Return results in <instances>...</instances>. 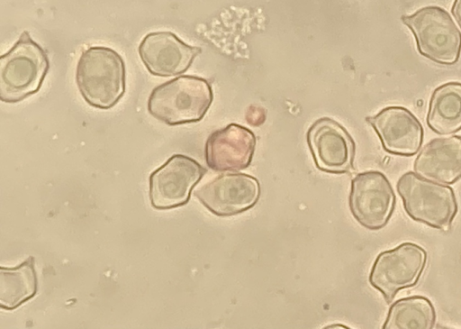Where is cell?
Instances as JSON below:
<instances>
[{
  "instance_id": "cell-1",
  "label": "cell",
  "mask_w": 461,
  "mask_h": 329,
  "mask_svg": "<svg viewBox=\"0 0 461 329\" xmlns=\"http://www.w3.org/2000/svg\"><path fill=\"white\" fill-rule=\"evenodd\" d=\"M76 82L88 105L109 109L118 103L125 91L123 59L111 48L89 47L78 59Z\"/></svg>"
},
{
  "instance_id": "cell-2",
  "label": "cell",
  "mask_w": 461,
  "mask_h": 329,
  "mask_svg": "<svg viewBox=\"0 0 461 329\" xmlns=\"http://www.w3.org/2000/svg\"><path fill=\"white\" fill-rule=\"evenodd\" d=\"M212 101L207 80L181 76L156 87L148 100L149 113L167 125L195 123L203 119Z\"/></svg>"
},
{
  "instance_id": "cell-3",
  "label": "cell",
  "mask_w": 461,
  "mask_h": 329,
  "mask_svg": "<svg viewBox=\"0 0 461 329\" xmlns=\"http://www.w3.org/2000/svg\"><path fill=\"white\" fill-rule=\"evenodd\" d=\"M49 68L46 51L24 31L0 57L1 101L14 104L38 92Z\"/></svg>"
},
{
  "instance_id": "cell-4",
  "label": "cell",
  "mask_w": 461,
  "mask_h": 329,
  "mask_svg": "<svg viewBox=\"0 0 461 329\" xmlns=\"http://www.w3.org/2000/svg\"><path fill=\"white\" fill-rule=\"evenodd\" d=\"M396 188L411 219L443 231L450 228L457 212L450 187L409 171L398 179Z\"/></svg>"
},
{
  "instance_id": "cell-5",
  "label": "cell",
  "mask_w": 461,
  "mask_h": 329,
  "mask_svg": "<svg viewBox=\"0 0 461 329\" xmlns=\"http://www.w3.org/2000/svg\"><path fill=\"white\" fill-rule=\"evenodd\" d=\"M402 21L414 35L420 55L441 65H453L458 60L461 32L445 9L425 6L402 16Z\"/></svg>"
},
{
  "instance_id": "cell-6",
  "label": "cell",
  "mask_w": 461,
  "mask_h": 329,
  "mask_svg": "<svg viewBox=\"0 0 461 329\" xmlns=\"http://www.w3.org/2000/svg\"><path fill=\"white\" fill-rule=\"evenodd\" d=\"M426 262L427 252L423 248L412 242H403L376 257L369 282L390 303L401 289L417 284Z\"/></svg>"
},
{
  "instance_id": "cell-7",
  "label": "cell",
  "mask_w": 461,
  "mask_h": 329,
  "mask_svg": "<svg viewBox=\"0 0 461 329\" xmlns=\"http://www.w3.org/2000/svg\"><path fill=\"white\" fill-rule=\"evenodd\" d=\"M206 169L194 159L175 154L149 176V200L158 210L185 205Z\"/></svg>"
},
{
  "instance_id": "cell-8",
  "label": "cell",
  "mask_w": 461,
  "mask_h": 329,
  "mask_svg": "<svg viewBox=\"0 0 461 329\" xmlns=\"http://www.w3.org/2000/svg\"><path fill=\"white\" fill-rule=\"evenodd\" d=\"M348 201L352 215L362 226L379 230L393 212L395 195L382 172L366 171L352 179Z\"/></svg>"
},
{
  "instance_id": "cell-9",
  "label": "cell",
  "mask_w": 461,
  "mask_h": 329,
  "mask_svg": "<svg viewBox=\"0 0 461 329\" xmlns=\"http://www.w3.org/2000/svg\"><path fill=\"white\" fill-rule=\"evenodd\" d=\"M211 213L229 217L253 207L260 195L258 180L243 173L221 174L194 191Z\"/></svg>"
},
{
  "instance_id": "cell-10",
  "label": "cell",
  "mask_w": 461,
  "mask_h": 329,
  "mask_svg": "<svg viewBox=\"0 0 461 329\" xmlns=\"http://www.w3.org/2000/svg\"><path fill=\"white\" fill-rule=\"evenodd\" d=\"M307 142L319 169L340 174L352 168L355 143L334 120L324 117L313 123L307 133Z\"/></svg>"
},
{
  "instance_id": "cell-11",
  "label": "cell",
  "mask_w": 461,
  "mask_h": 329,
  "mask_svg": "<svg viewBox=\"0 0 461 329\" xmlns=\"http://www.w3.org/2000/svg\"><path fill=\"white\" fill-rule=\"evenodd\" d=\"M138 50L149 72L158 77L184 73L201 52L200 48L185 43L171 32L148 33Z\"/></svg>"
},
{
  "instance_id": "cell-12",
  "label": "cell",
  "mask_w": 461,
  "mask_h": 329,
  "mask_svg": "<svg viewBox=\"0 0 461 329\" xmlns=\"http://www.w3.org/2000/svg\"><path fill=\"white\" fill-rule=\"evenodd\" d=\"M366 122L375 129L387 152L411 156L422 144V125L405 107H385L375 116L366 117Z\"/></svg>"
},
{
  "instance_id": "cell-13",
  "label": "cell",
  "mask_w": 461,
  "mask_h": 329,
  "mask_svg": "<svg viewBox=\"0 0 461 329\" xmlns=\"http://www.w3.org/2000/svg\"><path fill=\"white\" fill-rule=\"evenodd\" d=\"M256 147V137L237 123L213 132L205 143V160L215 171H239L249 166Z\"/></svg>"
},
{
  "instance_id": "cell-14",
  "label": "cell",
  "mask_w": 461,
  "mask_h": 329,
  "mask_svg": "<svg viewBox=\"0 0 461 329\" xmlns=\"http://www.w3.org/2000/svg\"><path fill=\"white\" fill-rule=\"evenodd\" d=\"M413 169L419 176L450 185L461 178V136L436 138L416 157Z\"/></svg>"
},
{
  "instance_id": "cell-15",
  "label": "cell",
  "mask_w": 461,
  "mask_h": 329,
  "mask_svg": "<svg viewBox=\"0 0 461 329\" xmlns=\"http://www.w3.org/2000/svg\"><path fill=\"white\" fill-rule=\"evenodd\" d=\"M427 124L436 133L447 135L461 130V83L447 82L432 93Z\"/></svg>"
},
{
  "instance_id": "cell-16",
  "label": "cell",
  "mask_w": 461,
  "mask_h": 329,
  "mask_svg": "<svg viewBox=\"0 0 461 329\" xmlns=\"http://www.w3.org/2000/svg\"><path fill=\"white\" fill-rule=\"evenodd\" d=\"M38 291L34 258L30 256L15 268H0V307L14 310Z\"/></svg>"
},
{
  "instance_id": "cell-17",
  "label": "cell",
  "mask_w": 461,
  "mask_h": 329,
  "mask_svg": "<svg viewBox=\"0 0 461 329\" xmlns=\"http://www.w3.org/2000/svg\"><path fill=\"white\" fill-rule=\"evenodd\" d=\"M436 321L432 303L422 296H412L394 302L387 314L384 329H431Z\"/></svg>"
},
{
  "instance_id": "cell-18",
  "label": "cell",
  "mask_w": 461,
  "mask_h": 329,
  "mask_svg": "<svg viewBox=\"0 0 461 329\" xmlns=\"http://www.w3.org/2000/svg\"><path fill=\"white\" fill-rule=\"evenodd\" d=\"M266 118L264 108L258 105H250L246 112V121L252 126L261 125Z\"/></svg>"
},
{
  "instance_id": "cell-19",
  "label": "cell",
  "mask_w": 461,
  "mask_h": 329,
  "mask_svg": "<svg viewBox=\"0 0 461 329\" xmlns=\"http://www.w3.org/2000/svg\"><path fill=\"white\" fill-rule=\"evenodd\" d=\"M452 14L461 28V0H455L452 6Z\"/></svg>"
},
{
  "instance_id": "cell-20",
  "label": "cell",
  "mask_w": 461,
  "mask_h": 329,
  "mask_svg": "<svg viewBox=\"0 0 461 329\" xmlns=\"http://www.w3.org/2000/svg\"><path fill=\"white\" fill-rule=\"evenodd\" d=\"M339 324H333V325H330V326H327L326 328H336V327H339V328H348L344 325H339L338 326Z\"/></svg>"
}]
</instances>
